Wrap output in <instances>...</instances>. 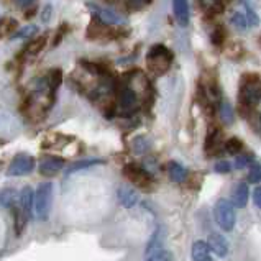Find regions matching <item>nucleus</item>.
<instances>
[{"label": "nucleus", "instance_id": "f257e3e1", "mask_svg": "<svg viewBox=\"0 0 261 261\" xmlns=\"http://www.w3.org/2000/svg\"><path fill=\"white\" fill-rule=\"evenodd\" d=\"M173 51L169 48H166L165 44H154V46L148 51V56H146V64L150 71L156 76H161V74H165L171 63H173Z\"/></svg>", "mask_w": 261, "mask_h": 261}, {"label": "nucleus", "instance_id": "f03ea898", "mask_svg": "<svg viewBox=\"0 0 261 261\" xmlns=\"http://www.w3.org/2000/svg\"><path fill=\"white\" fill-rule=\"evenodd\" d=\"M51 205H53V184L43 182L35 192V208L40 220H46L49 217Z\"/></svg>", "mask_w": 261, "mask_h": 261}, {"label": "nucleus", "instance_id": "7ed1b4c3", "mask_svg": "<svg viewBox=\"0 0 261 261\" xmlns=\"http://www.w3.org/2000/svg\"><path fill=\"white\" fill-rule=\"evenodd\" d=\"M261 100V77L256 74H245L240 86V102L255 103Z\"/></svg>", "mask_w": 261, "mask_h": 261}, {"label": "nucleus", "instance_id": "20e7f679", "mask_svg": "<svg viewBox=\"0 0 261 261\" xmlns=\"http://www.w3.org/2000/svg\"><path fill=\"white\" fill-rule=\"evenodd\" d=\"M214 215H215V220H217L219 227L225 232H232V228L235 227V220H237V215H235V208L233 204L230 202L227 199H219L215 202L214 207Z\"/></svg>", "mask_w": 261, "mask_h": 261}, {"label": "nucleus", "instance_id": "39448f33", "mask_svg": "<svg viewBox=\"0 0 261 261\" xmlns=\"http://www.w3.org/2000/svg\"><path fill=\"white\" fill-rule=\"evenodd\" d=\"M123 174L132 184L138 186V188H141V189H150L153 186V177L150 174V171L143 169L141 166L135 165V163H128V165H125Z\"/></svg>", "mask_w": 261, "mask_h": 261}, {"label": "nucleus", "instance_id": "423d86ee", "mask_svg": "<svg viewBox=\"0 0 261 261\" xmlns=\"http://www.w3.org/2000/svg\"><path fill=\"white\" fill-rule=\"evenodd\" d=\"M35 169V158L30 154H17L7 169V176H25Z\"/></svg>", "mask_w": 261, "mask_h": 261}, {"label": "nucleus", "instance_id": "0eeeda50", "mask_svg": "<svg viewBox=\"0 0 261 261\" xmlns=\"http://www.w3.org/2000/svg\"><path fill=\"white\" fill-rule=\"evenodd\" d=\"M238 112H240L242 118L247 120V123L250 125V128L261 135V114L255 109L253 103H238Z\"/></svg>", "mask_w": 261, "mask_h": 261}, {"label": "nucleus", "instance_id": "6e6552de", "mask_svg": "<svg viewBox=\"0 0 261 261\" xmlns=\"http://www.w3.org/2000/svg\"><path fill=\"white\" fill-rule=\"evenodd\" d=\"M87 9L94 13V17L97 20L103 21L107 25H120L122 23V18L118 17L115 12H112L109 9H103L100 5H95V4H87Z\"/></svg>", "mask_w": 261, "mask_h": 261}, {"label": "nucleus", "instance_id": "1a4fd4ad", "mask_svg": "<svg viewBox=\"0 0 261 261\" xmlns=\"http://www.w3.org/2000/svg\"><path fill=\"white\" fill-rule=\"evenodd\" d=\"M64 168V160L58 156H44L40 163V174L43 176H55L58 171Z\"/></svg>", "mask_w": 261, "mask_h": 261}, {"label": "nucleus", "instance_id": "9d476101", "mask_svg": "<svg viewBox=\"0 0 261 261\" xmlns=\"http://www.w3.org/2000/svg\"><path fill=\"white\" fill-rule=\"evenodd\" d=\"M219 146H222V132L219 128H211L205 137L204 150L208 156L219 154Z\"/></svg>", "mask_w": 261, "mask_h": 261}, {"label": "nucleus", "instance_id": "9b49d317", "mask_svg": "<svg viewBox=\"0 0 261 261\" xmlns=\"http://www.w3.org/2000/svg\"><path fill=\"white\" fill-rule=\"evenodd\" d=\"M118 106L120 109L125 112V114H128L137 106V94L133 89L130 87H122L120 92H118Z\"/></svg>", "mask_w": 261, "mask_h": 261}, {"label": "nucleus", "instance_id": "f8f14e48", "mask_svg": "<svg viewBox=\"0 0 261 261\" xmlns=\"http://www.w3.org/2000/svg\"><path fill=\"white\" fill-rule=\"evenodd\" d=\"M173 10L177 23L181 27L189 25V0H173Z\"/></svg>", "mask_w": 261, "mask_h": 261}, {"label": "nucleus", "instance_id": "ddd939ff", "mask_svg": "<svg viewBox=\"0 0 261 261\" xmlns=\"http://www.w3.org/2000/svg\"><path fill=\"white\" fill-rule=\"evenodd\" d=\"M248 186L245 181H240L237 186H235V189L232 192V204L233 207L237 208H243L245 205L248 204Z\"/></svg>", "mask_w": 261, "mask_h": 261}, {"label": "nucleus", "instance_id": "4468645a", "mask_svg": "<svg viewBox=\"0 0 261 261\" xmlns=\"http://www.w3.org/2000/svg\"><path fill=\"white\" fill-rule=\"evenodd\" d=\"M208 247H211V251H214L220 258L227 256L228 253V243L225 240V237H222L219 233H211V237H208Z\"/></svg>", "mask_w": 261, "mask_h": 261}, {"label": "nucleus", "instance_id": "2eb2a0df", "mask_svg": "<svg viewBox=\"0 0 261 261\" xmlns=\"http://www.w3.org/2000/svg\"><path fill=\"white\" fill-rule=\"evenodd\" d=\"M118 202L125 208H132L138 202V192L133 188H130V186H122L118 189Z\"/></svg>", "mask_w": 261, "mask_h": 261}, {"label": "nucleus", "instance_id": "dca6fc26", "mask_svg": "<svg viewBox=\"0 0 261 261\" xmlns=\"http://www.w3.org/2000/svg\"><path fill=\"white\" fill-rule=\"evenodd\" d=\"M168 176L173 182L182 184V182H186L189 173H188V169H186L182 165H179L177 161H171V163H168Z\"/></svg>", "mask_w": 261, "mask_h": 261}, {"label": "nucleus", "instance_id": "f3484780", "mask_svg": "<svg viewBox=\"0 0 261 261\" xmlns=\"http://www.w3.org/2000/svg\"><path fill=\"white\" fill-rule=\"evenodd\" d=\"M191 256L196 261H211L212 256H211V247H208V243H205L202 240L196 242L192 245Z\"/></svg>", "mask_w": 261, "mask_h": 261}, {"label": "nucleus", "instance_id": "a211bd4d", "mask_svg": "<svg viewBox=\"0 0 261 261\" xmlns=\"http://www.w3.org/2000/svg\"><path fill=\"white\" fill-rule=\"evenodd\" d=\"M165 237H166V230L160 225L158 228H156V232L151 235V240L148 242V247H146V256H148V255H151L153 251L163 248V242H165Z\"/></svg>", "mask_w": 261, "mask_h": 261}, {"label": "nucleus", "instance_id": "6ab92c4d", "mask_svg": "<svg viewBox=\"0 0 261 261\" xmlns=\"http://www.w3.org/2000/svg\"><path fill=\"white\" fill-rule=\"evenodd\" d=\"M33 202H35V192L30 186H27V188H23L20 192V207L23 208L27 215H32Z\"/></svg>", "mask_w": 261, "mask_h": 261}, {"label": "nucleus", "instance_id": "aec40b11", "mask_svg": "<svg viewBox=\"0 0 261 261\" xmlns=\"http://www.w3.org/2000/svg\"><path fill=\"white\" fill-rule=\"evenodd\" d=\"M199 2H200V7L211 15H219L225 9L222 0H199Z\"/></svg>", "mask_w": 261, "mask_h": 261}, {"label": "nucleus", "instance_id": "412c9836", "mask_svg": "<svg viewBox=\"0 0 261 261\" xmlns=\"http://www.w3.org/2000/svg\"><path fill=\"white\" fill-rule=\"evenodd\" d=\"M44 46H46V36H40V38L32 40L27 44L25 53L30 55V56H35V55H38Z\"/></svg>", "mask_w": 261, "mask_h": 261}, {"label": "nucleus", "instance_id": "4be33fe9", "mask_svg": "<svg viewBox=\"0 0 261 261\" xmlns=\"http://www.w3.org/2000/svg\"><path fill=\"white\" fill-rule=\"evenodd\" d=\"M103 160H83V161H76L72 163V165L68 168V174H72L76 173L79 169H86V168H91V166H95V165H103Z\"/></svg>", "mask_w": 261, "mask_h": 261}, {"label": "nucleus", "instance_id": "5701e85b", "mask_svg": "<svg viewBox=\"0 0 261 261\" xmlns=\"http://www.w3.org/2000/svg\"><path fill=\"white\" fill-rule=\"evenodd\" d=\"M15 202H17V191L9 188V189H4L2 192H0V204H2L4 207L10 208L15 205Z\"/></svg>", "mask_w": 261, "mask_h": 261}, {"label": "nucleus", "instance_id": "b1692460", "mask_svg": "<svg viewBox=\"0 0 261 261\" xmlns=\"http://www.w3.org/2000/svg\"><path fill=\"white\" fill-rule=\"evenodd\" d=\"M28 217H30V215H27L21 207L18 208V211H15V233H17V235H21V232L25 230Z\"/></svg>", "mask_w": 261, "mask_h": 261}, {"label": "nucleus", "instance_id": "393cba45", "mask_svg": "<svg viewBox=\"0 0 261 261\" xmlns=\"http://www.w3.org/2000/svg\"><path fill=\"white\" fill-rule=\"evenodd\" d=\"M148 150H150V141L145 137H137L132 141V151L135 154H145Z\"/></svg>", "mask_w": 261, "mask_h": 261}, {"label": "nucleus", "instance_id": "a878e982", "mask_svg": "<svg viewBox=\"0 0 261 261\" xmlns=\"http://www.w3.org/2000/svg\"><path fill=\"white\" fill-rule=\"evenodd\" d=\"M225 151L227 153H230V154H233V156H237L238 153H242V150H243V141L240 140V138H237V137H232L230 140H227L225 141Z\"/></svg>", "mask_w": 261, "mask_h": 261}, {"label": "nucleus", "instance_id": "bb28decb", "mask_svg": "<svg viewBox=\"0 0 261 261\" xmlns=\"http://www.w3.org/2000/svg\"><path fill=\"white\" fill-rule=\"evenodd\" d=\"M219 117L222 118V122L223 123H233V110L232 107H230V103L227 102H222L220 103V107H219Z\"/></svg>", "mask_w": 261, "mask_h": 261}, {"label": "nucleus", "instance_id": "cd10ccee", "mask_svg": "<svg viewBox=\"0 0 261 261\" xmlns=\"http://www.w3.org/2000/svg\"><path fill=\"white\" fill-rule=\"evenodd\" d=\"M151 2L153 0H125V7L130 12H140L146 9V7H150Z\"/></svg>", "mask_w": 261, "mask_h": 261}, {"label": "nucleus", "instance_id": "c85d7f7f", "mask_svg": "<svg viewBox=\"0 0 261 261\" xmlns=\"http://www.w3.org/2000/svg\"><path fill=\"white\" fill-rule=\"evenodd\" d=\"M48 84L49 87L53 89V91H56V89L61 86V81H63V71L61 69H53L49 72V76H48Z\"/></svg>", "mask_w": 261, "mask_h": 261}, {"label": "nucleus", "instance_id": "c756f323", "mask_svg": "<svg viewBox=\"0 0 261 261\" xmlns=\"http://www.w3.org/2000/svg\"><path fill=\"white\" fill-rule=\"evenodd\" d=\"M230 21H232V25L238 30H247V27H248L247 17H245V13H240V12H235L232 15V18H230Z\"/></svg>", "mask_w": 261, "mask_h": 261}, {"label": "nucleus", "instance_id": "7c9ffc66", "mask_svg": "<svg viewBox=\"0 0 261 261\" xmlns=\"http://www.w3.org/2000/svg\"><path fill=\"white\" fill-rule=\"evenodd\" d=\"M36 32H38V28H36L35 25H30V27H25L18 30V32H15L12 38H25V40H30L33 35H36Z\"/></svg>", "mask_w": 261, "mask_h": 261}, {"label": "nucleus", "instance_id": "2f4dec72", "mask_svg": "<svg viewBox=\"0 0 261 261\" xmlns=\"http://www.w3.org/2000/svg\"><path fill=\"white\" fill-rule=\"evenodd\" d=\"M243 9H245V17H247V20H248V25L250 27H258L259 25V18H258L256 12L245 2H243Z\"/></svg>", "mask_w": 261, "mask_h": 261}, {"label": "nucleus", "instance_id": "473e14b6", "mask_svg": "<svg viewBox=\"0 0 261 261\" xmlns=\"http://www.w3.org/2000/svg\"><path fill=\"white\" fill-rule=\"evenodd\" d=\"M247 181L251 184H259L261 182V165H253L248 171Z\"/></svg>", "mask_w": 261, "mask_h": 261}, {"label": "nucleus", "instance_id": "72a5a7b5", "mask_svg": "<svg viewBox=\"0 0 261 261\" xmlns=\"http://www.w3.org/2000/svg\"><path fill=\"white\" fill-rule=\"evenodd\" d=\"M225 30H223L222 27L215 28V32L212 33L211 40H212V44H215V46H222L223 41H225Z\"/></svg>", "mask_w": 261, "mask_h": 261}, {"label": "nucleus", "instance_id": "f704fd0d", "mask_svg": "<svg viewBox=\"0 0 261 261\" xmlns=\"http://www.w3.org/2000/svg\"><path fill=\"white\" fill-rule=\"evenodd\" d=\"M146 258H148V259H151V261H158V259H173V255H171L169 251H166L165 248H160V250L153 251L151 255H148Z\"/></svg>", "mask_w": 261, "mask_h": 261}, {"label": "nucleus", "instance_id": "c9c22d12", "mask_svg": "<svg viewBox=\"0 0 261 261\" xmlns=\"http://www.w3.org/2000/svg\"><path fill=\"white\" fill-rule=\"evenodd\" d=\"M17 28V21L12 20V18H5L2 23H0V36H5L9 32H12V30Z\"/></svg>", "mask_w": 261, "mask_h": 261}, {"label": "nucleus", "instance_id": "e433bc0d", "mask_svg": "<svg viewBox=\"0 0 261 261\" xmlns=\"http://www.w3.org/2000/svg\"><path fill=\"white\" fill-rule=\"evenodd\" d=\"M230 168H232V166H230L228 161L220 160V161L215 163L214 171H215V173H219V174H227V173H230Z\"/></svg>", "mask_w": 261, "mask_h": 261}, {"label": "nucleus", "instance_id": "4c0bfd02", "mask_svg": "<svg viewBox=\"0 0 261 261\" xmlns=\"http://www.w3.org/2000/svg\"><path fill=\"white\" fill-rule=\"evenodd\" d=\"M251 161H253V156H251V154H240V156H237L235 166L242 169V168H245V166H248Z\"/></svg>", "mask_w": 261, "mask_h": 261}, {"label": "nucleus", "instance_id": "58836bf2", "mask_svg": "<svg viewBox=\"0 0 261 261\" xmlns=\"http://www.w3.org/2000/svg\"><path fill=\"white\" fill-rule=\"evenodd\" d=\"M51 5H46L44 7V10H43V13H41V20H43V23H48V21L51 20Z\"/></svg>", "mask_w": 261, "mask_h": 261}, {"label": "nucleus", "instance_id": "ea45409f", "mask_svg": "<svg viewBox=\"0 0 261 261\" xmlns=\"http://www.w3.org/2000/svg\"><path fill=\"white\" fill-rule=\"evenodd\" d=\"M253 200H255V205L261 208V186H258L255 192H253Z\"/></svg>", "mask_w": 261, "mask_h": 261}, {"label": "nucleus", "instance_id": "a19ab883", "mask_svg": "<svg viewBox=\"0 0 261 261\" xmlns=\"http://www.w3.org/2000/svg\"><path fill=\"white\" fill-rule=\"evenodd\" d=\"M17 9H28L30 5H33V0H15Z\"/></svg>", "mask_w": 261, "mask_h": 261}, {"label": "nucleus", "instance_id": "79ce46f5", "mask_svg": "<svg viewBox=\"0 0 261 261\" xmlns=\"http://www.w3.org/2000/svg\"><path fill=\"white\" fill-rule=\"evenodd\" d=\"M259 41H261V38H259Z\"/></svg>", "mask_w": 261, "mask_h": 261}]
</instances>
